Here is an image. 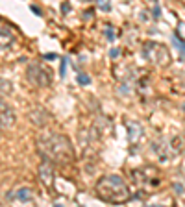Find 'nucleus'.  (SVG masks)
<instances>
[{
    "label": "nucleus",
    "mask_w": 185,
    "mask_h": 207,
    "mask_svg": "<svg viewBox=\"0 0 185 207\" xmlns=\"http://www.w3.org/2000/svg\"><path fill=\"white\" fill-rule=\"evenodd\" d=\"M26 80L32 83L33 87H39V89H44V87H50L52 83V74L46 67H43L41 63H32L28 65L26 68Z\"/></svg>",
    "instance_id": "6"
},
{
    "label": "nucleus",
    "mask_w": 185,
    "mask_h": 207,
    "mask_svg": "<svg viewBox=\"0 0 185 207\" xmlns=\"http://www.w3.org/2000/svg\"><path fill=\"white\" fill-rule=\"evenodd\" d=\"M15 198H19V200H30L32 198V192H30V189H21L15 194Z\"/></svg>",
    "instance_id": "11"
},
{
    "label": "nucleus",
    "mask_w": 185,
    "mask_h": 207,
    "mask_svg": "<svg viewBox=\"0 0 185 207\" xmlns=\"http://www.w3.org/2000/svg\"><path fill=\"white\" fill-rule=\"evenodd\" d=\"M174 189H176V192H178V194H183V187H182V185H174Z\"/></svg>",
    "instance_id": "13"
},
{
    "label": "nucleus",
    "mask_w": 185,
    "mask_h": 207,
    "mask_svg": "<svg viewBox=\"0 0 185 207\" xmlns=\"http://www.w3.org/2000/svg\"><path fill=\"white\" fill-rule=\"evenodd\" d=\"M95 190H96V196L105 204L119 205V204H124L131 198V190H130L128 183L117 174H109V176L100 178Z\"/></svg>",
    "instance_id": "2"
},
{
    "label": "nucleus",
    "mask_w": 185,
    "mask_h": 207,
    "mask_svg": "<svg viewBox=\"0 0 185 207\" xmlns=\"http://www.w3.org/2000/svg\"><path fill=\"white\" fill-rule=\"evenodd\" d=\"M143 54L148 61L157 65V67H167L170 63L168 48L165 44H159V43H146L143 46Z\"/></svg>",
    "instance_id": "4"
},
{
    "label": "nucleus",
    "mask_w": 185,
    "mask_h": 207,
    "mask_svg": "<svg viewBox=\"0 0 185 207\" xmlns=\"http://www.w3.org/2000/svg\"><path fill=\"white\" fill-rule=\"evenodd\" d=\"M11 93H13V85H11V82H8V80L0 78V96L11 94Z\"/></svg>",
    "instance_id": "10"
},
{
    "label": "nucleus",
    "mask_w": 185,
    "mask_h": 207,
    "mask_svg": "<svg viewBox=\"0 0 185 207\" xmlns=\"http://www.w3.org/2000/svg\"><path fill=\"white\" fill-rule=\"evenodd\" d=\"M183 113H185V104H183Z\"/></svg>",
    "instance_id": "15"
},
{
    "label": "nucleus",
    "mask_w": 185,
    "mask_h": 207,
    "mask_svg": "<svg viewBox=\"0 0 185 207\" xmlns=\"http://www.w3.org/2000/svg\"><path fill=\"white\" fill-rule=\"evenodd\" d=\"M28 120H30L32 124H35L37 128H44L52 119H50V113H48L46 109H43V107H33V109L28 111Z\"/></svg>",
    "instance_id": "8"
},
{
    "label": "nucleus",
    "mask_w": 185,
    "mask_h": 207,
    "mask_svg": "<svg viewBox=\"0 0 185 207\" xmlns=\"http://www.w3.org/2000/svg\"><path fill=\"white\" fill-rule=\"evenodd\" d=\"M39 179H41L44 185H52L54 181V165L48 163V161H43L39 165Z\"/></svg>",
    "instance_id": "9"
},
{
    "label": "nucleus",
    "mask_w": 185,
    "mask_h": 207,
    "mask_svg": "<svg viewBox=\"0 0 185 207\" xmlns=\"http://www.w3.org/2000/svg\"><path fill=\"white\" fill-rule=\"evenodd\" d=\"M35 148L43 161H48L54 166H67L76 159L72 141L59 131H41L35 137Z\"/></svg>",
    "instance_id": "1"
},
{
    "label": "nucleus",
    "mask_w": 185,
    "mask_h": 207,
    "mask_svg": "<svg viewBox=\"0 0 185 207\" xmlns=\"http://www.w3.org/2000/svg\"><path fill=\"white\" fill-rule=\"evenodd\" d=\"M131 179L133 183L139 187L141 190H156L157 187L161 185V174L156 166H143L131 172Z\"/></svg>",
    "instance_id": "3"
},
{
    "label": "nucleus",
    "mask_w": 185,
    "mask_h": 207,
    "mask_svg": "<svg viewBox=\"0 0 185 207\" xmlns=\"http://www.w3.org/2000/svg\"><path fill=\"white\" fill-rule=\"evenodd\" d=\"M152 2H156V0H152Z\"/></svg>",
    "instance_id": "16"
},
{
    "label": "nucleus",
    "mask_w": 185,
    "mask_h": 207,
    "mask_svg": "<svg viewBox=\"0 0 185 207\" xmlns=\"http://www.w3.org/2000/svg\"><path fill=\"white\" fill-rule=\"evenodd\" d=\"M54 58H56L54 54H46V56H44V59H54Z\"/></svg>",
    "instance_id": "14"
},
{
    "label": "nucleus",
    "mask_w": 185,
    "mask_h": 207,
    "mask_svg": "<svg viewBox=\"0 0 185 207\" xmlns=\"http://www.w3.org/2000/svg\"><path fill=\"white\" fill-rule=\"evenodd\" d=\"M17 122V115L11 109V105L2 100L0 96V129H9L11 126Z\"/></svg>",
    "instance_id": "7"
},
{
    "label": "nucleus",
    "mask_w": 185,
    "mask_h": 207,
    "mask_svg": "<svg viewBox=\"0 0 185 207\" xmlns=\"http://www.w3.org/2000/svg\"><path fill=\"white\" fill-rule=\"evenodd\" d=\"M19 46H21V41L17 33L11 28L0 24V59H9V56L15 50H19Z\"/></svg>",
    "instance_id": "5"
},
{
    "label": "nucleus",
    "mask_w": 185,
    "mask_h": 207,
    "mask_svg": "<svg viewBox=\"0 0 185 207\" xmlns=\"http://www.w3.org/2000/svg\"><path fill=\"white\" fill-rule=\"evenodd\" d=\"M78 82L82 83V85H85V83L91 82V78H89V76H85V74H80V76H78Z\"/></svg>",
    "instance_id": "12"
}]
</instances>
